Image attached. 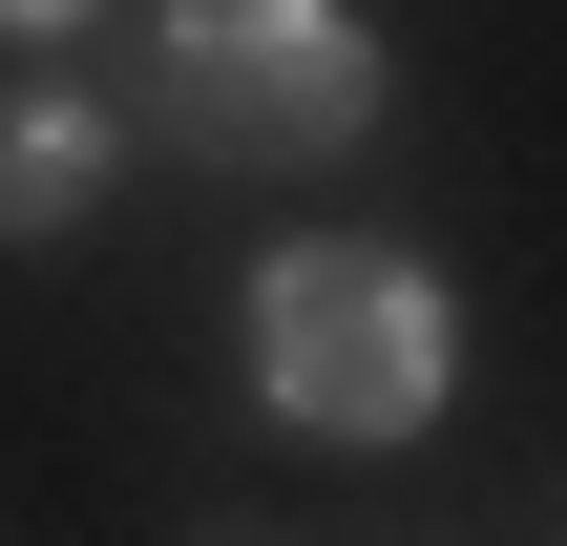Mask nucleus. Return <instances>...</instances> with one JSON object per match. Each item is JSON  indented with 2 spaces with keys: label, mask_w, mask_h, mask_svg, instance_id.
Returning <instances> with one entry per match:
<instances>
[{
  "label": "nucleus",
  "mask_w": 567,
  "mask_h": 546,
  "mask_svg": "<svg viewBox=\"0 0 567 546\" xmlns=\"http://www.w3.org/2000/svg\"><path fill=\"white\" fill-rule=\"evenodd\" d=\"M358 105H379V42L337 0H189L168 21V126L231 168H316V147H358Z\"/></svg>",
  "instance_id": "1"
},
{
  "label": "nucleus",
  "mask_w": 567,
  "mask_h": 546,
  "mask_svg": "<svg viewBox=\"0 0 567 546\" xmlns=\"http://www.w3.org/2000/svg\"><path fill=\"white\" fill-rule=\"evenodd\" d=\"M0 21H21V42H42V21H84V0H0Z\"/></svg>",
  "instance_id": "4"
},
{
  "label": "nucleus",
  "mask_w": 567,
  "mask_h": 546,
  "mask_svg": "<svg viewBox=\"0 0 567 546\" xmlns=\"http://www.w3.org/2000/svg\"><path fill=\"white\" fill-rule=\"evenodd\" d=\"M252 379H274L316 442H400V421L442 400V295H421L400 253H295V274L252 295Z\"/></svg>",
  "instance_id": "2"
},
{
  "label": "nucleus",
  "mask_w": 567,
  "mask_h": 546,
  "mask_svg": "<svg viewBox=\"0 0 567 546\" xmlns=\"http://www.w3.org/2000/svg\"><path fill=\"white\" fill-rule=\"evenodd\" d=\"M84 189H105V126L84 105H0V231H63Z\"/></svg>",
  "instance_id": "3"
}]
</instances>
